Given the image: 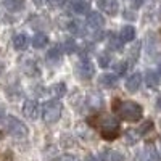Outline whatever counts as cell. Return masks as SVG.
<instances>
[{"label":"cell","mask_w":161,"mask_h":161,"mask_svg":"<svg viewBox=\"0 0 161 161\" xmlns=\"http://www.w3.org/2000/svg\"><path fill=\"white\" fill-rule=\"evenodd\" d=\"M61 60V50L60 47H53L47 53V63H58Z\"/></svg>","instance_id":"19"},{"label":"cell","mask_w":161,"mask_h":161,"mask_svg":"<svg viewBox=\"0 0 161 161\" xmlns=\"http://www.w3.org/2000/svg\"><path fill=\"white\" fill-rule=\"evenodd\" d=\"M116 113L121 119L124 121H130V123H136V121L142 119L143 116V108L132 100H126V102H118L116 106Z\"/></svg>","instance_id":"2"},{"label":"cell","mask_w":161,"mask_h":161,"mask_svg":"<svg viewBox=\"0 0 161 161\" xmlns=\"http://www.w3.org/2000/svg\"><path fill=\"white\" fill-rule=\"evenodd\" d=\"M3 119H5V108L3 105H0V124L3 123Z\"/></svg>","instance_id":"30"},{"label":"cell","mask_w":161,"mask_h":161,"mask_svg":"<svg viewBox=\"0 0 161 161\" xmlns=\"http://www.w3.org/2000/svg\"><path fill=\"white\" fill-rule=\"evenodd\" d=\"M143 2H145V0H132V5L136 7V8H139V7L143 5Z\"/></svg>","instance_id":"32"},{"label":"cell","mask_w":161,"mask_h":161,"mask_svg":"<svg viewBox=\"0 0 161 161\" xmlns=\"http://www.w3.org/2000/svg\"><path fill=\"white\" fill-rule=\"evenodd\" d=\"M89 7H90V3L89 2H82V0H73V3H71V10L74 13H79V15L87 13Z\"/></svg>","instance_id":"16"},{"label":"cell","mask_w":161,"mask_h":161,"mask_svg":"<svg viewBox=\"0 0 161 161\" xmlns=\"http://www.w3.org/2000/svg\"><path fill=\"white\" fill-rule=\"evenodd\" d=\"M137 161H161V156L153 145H147L137 155Z\"/></svg>","instance_id":"5"},{"label":"cell","mask_w":161,"mask_h":161,"mask_svg":"<svg viewBox=\"0 0 161 161\" xmlns=\"http://www.w3.org/2000/svg\"><path fill=\"white\" fill-rule=\"evenodd\" d=\"M139 139H140V134H139V130L129 129V130L126 132V140H127V143H136Z\"/></svg>","instance_id":"24"},{"label":"cell","mask_w":161,"mask_h":161,"mask_svg":"<svg viewBox=\"0 0 161 161\" xmlns=\"http://www.w3.org/2000/svg\"><path fill=\"white\" fill-rule=\"evenodd\" d=\"M114 71H116L118 76H119V74H124V73L127 71V63H126V61H119V63H116V64H114Z\"/></svg>","instance_id":"26"},{"label":"cell","mask_w":161,"mask_h":161,"mask_svg":"<svg viewBox=\"0 0 161 161\" xmlns=\"http://www.w3.org/2000/svg\"><path fill=\"white\" fill-rule=\"evenodd\" d=\"M119 39L123 40V42H130V40L136 39V29H134L132 26H124V28L121 29Z\"/></svg>","instance_id":"15"},{"label":"cell","mask_w":161,"mask_h":161,"mask_svg":"<svg viewBox=\"0 0 161 161\" xmlns=\"http://www.w3.org/2000/svg\"><path fill=\"white\" fill-rule=\"evenodd\" d=\"M69 31H71L74 36H82V34H84V26H82V23H80V21L74 19V21L69 23Z\"/></svg>","instance_id":"22"},{"label":"cell","mask_w":161,"mask_h":161,"mask_svg":"<svg viewBox=\"0 0 161 161\" xmlns=\"http://www.w3.org/2000/svg\"><path fill=\"white\" fill-rule=\"evenodd\" d=\"M23 114L28 119L36 121L37 116H39V103H37V100H26L24 105H23Z\"/></svg>","instance_id":"7"},{"label":"cell","mask_w":161,"mask_h":161,"mask_svg":"<svg viewBox=\"0 0 161 161\" xmlns=\"http://www.w3.org/2000/svg\"><path fill=\"white\" fill-rule=\"evenodd\" d=\"M47 44H48V37H47L44 32H37V34L32 37V45H34V48H44Z\"/></svg>","instance_id":"17"},{"label":"cell","mask_w":161,"mask_h":161,"mask_svg":"<svg viewBox=\"0 0 161 161\" xmlns=\"http://www.w3.org/2000/svg\"><path fill=\"white\" fill-rule=\"evenodd\" d=\"M121 47H123V40L118 39L114 34L110 36V39H108V48H111V50H121Z\"/></svg>","instance_id":"23"},{"label":"cell","mask_w":161,"mask_h":161,"mask_svg":"<svg viewBox=\"0 0 161 161\" xmlns=\"http://www.w3.org/2000/svg\"><path fill=\"white\" fill-rule=\"evenodd\" d=\"M110 161H124L123 155L118 153V152H110Z\"/></svg>","instance_id":"28"},{"label":"cell","mask_w":161,"mask_h":161,"mask_svg":"<svg viewBox=\"0 0 161 161\" xmlns=\"http://www.w3.org/2000/svg\"><path fill=\"white\" fill-rule=\"evenodd\" d=\"M61 113H63V105L58 100H48L42 106V118L48 124L57 123L61 118Z\"/></svg>","instance_id":"3"},{"label":"cell","mask_w":161,"mask_h":161,"mask_svg":"<svg viewBox=\"0 0 161 161\" xmlns=\"http://www.w3.org/2000/svg\"><path fill=\"white\" fill-rule=\"evenodd\" d=\"M86 105H87L89 110H100L102 106H103V97H102V93L90 92L89 95H87V98H86Z\"/></svg>","instance_id":"8"},{"label":"cell","mask_w":161,"mask_h":161,"mask_svg":"<svg viewBox=\"0 0 161 161\" xmlns=\"http://www.w3.org/2000/svg\"><path fill=\"white\" fill-rule=\"evenodd\" d=\"M158 73H159V74H161V64H159V66H158Z\"/></svg>","instance_id":"34"},{"label":"cell","mask_w":161,"mask_h":161,"mask_svg":"<svg viewBox=\"0 0 161 161\" xmlns=\"http://www.w3.org/2000/svg\"><path fill=\"white\" fill-rule=\"evenodd\" d=\"M7 129H8V132H10V136L16 137V139H24V137H28V134H29L28 126H26L23 121L16 119L15 116H10V118H8Z\"/></svg>","instance_id":"4"},{"label":"cell","mask_w":161,"mask_h":161,"mask_svg":"<svg viewBox=\"0 0 161 161\" xmlns=\"http://www.w3.org/2000/svg\"><path fill=\"white\" fill-rule=\"evenodd\" d=\"M23 73H24L26 76H31V77L39 76L37 63H36V61H32V60H26V61L23 63Z\"/></svg>","instance_id":"13"},{"label":"cell","mask_w":161,"mask_h":161,"mask_svg":"<svg viewBox=\"0 0 161 161\" xmlns=\"http://www.w3.org/2000/svg\"><path fill=\"white\" fill-rule=\"evenodd\" d=\"M98 63L102 68H108L110 63H111V55L110 53H100L98 55Z\"/></svg>","instance_id":"25"},{"label":"cell","mask_w":161,"mask_h":161,"mask_svg":"<svg viewBox=\"0 0 161 161\" xmlns=\"http://www.w3.org/2000/svg\"><path fill=\"white\" fill-rule=\"evenodd\" d=\"M145 82H147V86H148V87H156L159 84V77H158V74L155 71H147Z\"/></svg>","instance_id":"21"},{"label":"cell","mask_w":161,"mask_h":161,"mask_svg":"<svg viewBox=\"0 0 161 161\" xmlns=\"http://www.w3.org/2000/svg\"><path fill=\"white\" fill-rule=\"evenodd\" d=\"M87 24H89V28H92V29H102L105 26V18L100 15L98 11H90L87 15Z\"/></svg>","instance_id":"10"},{"label":"cell","mask_w":161,"mask_h":161,"mask_svg":"<svg viewBox=\"0 0 161 161\" xmlns=\"http://www.w3.org/2000/svg\"><path fill=\"white\" fill-rule=\"evenodd\" d=\"M63 47H64V52H68V53H73L76 50V44H74V40H71V39L66 40Z\"/></svg>","instance_id":"27"},{"label":"cell","mask_w":161,"mask_h":161,"mask_svg":"<svg viewBox=\"0 0 161 161\" xmlns=\"http://www.w3.org/2000/svg\"><path fill=\"white\" fill-rule=\"evenodd\" d=\"M93 71L95 69H93V64L90 63V60L82 57V60H80L79 64H77V74L82 79H89V77L93 76Z\"/></svg>","instance_id":"6"},{"label":"cell","mask_w":161,"mask_h":161,"mask_svg":"<svg viewBox=\"0 0 161 161\" xmlns=\"http://www.w3.org/2000/svg\"><path fill=\"white\" fill-rule=\"evenodd\" d=\"M156 106L161 110V95H159V97H158V100H156Z\"/></svg>","instance_id":"33"},{"label":"cell","mask_w":161,"mask_h":161,"mask_svg":"<svg viewBox=\"0 0 161 161\" xmlns=\"http://www.w3.org/2000/svg\"><path fill=\"white\" fill-rule=\"evenodd\" d=\"M63 161H80V159L76 158V156H73V155H66V156L63 158Z\"/></svg>","instance_id":"31"},{"label":"cell","mask_w":161,"mask_h":161,"mask_svg":"<svg viewBox=\"0 0 161 161\" xmlns=\"http://www.w3.org/2000/svg\"><path fill=\"white\" fill-rule=\"evenodd\" d=\"M3 5L8 11H19L24 7V0H3Z\"/></svg>","instance_id":"18"},{"label":"cell","mask_w":161,"mask_h":161,"mask_svg":"<svg viewBox=\"0 0 161 161\" xmlns=\"http://www.w3.org/2000/svg\"><path fill=\"white\" fill-rule=\"evenodd\" d=\"M64 2H66V0H48V3L52 7H63Z\"/></svg>","instance_id":"29"},{"label":"cell","mask_w":161,"mask_h":161,"mask_svg":"<svg viewBox=\"0 0 161 161\" xmlns=\"http://www.w3.org/2000/svg\"><path fill=\"white\" fill-rule=\"evenodd\" d=\"M140 84H142V74L140 73H134L132 76H129L126 79V89L129 92H137Z\"/></svg>","instance_id":"11"},{"label":"cell","mask_w":161,"mask_h":161,"mask_svg":"<svg viewBox=\"0 0 161 161\" xmlns=\"http://www.w3.org/2000/svg\"><path fill=\"white\" fill-rule=\"evenodd\" d=\"M2 137H3V134H2V132H0V139H2Z\"/></svg>","instance_id":"35"},{"label":"cell","mask_w":161,"mask_h":161,"mask_svg":"<svg viewBox=\"0 0 161 161\" xmlns=\"http://www.w3.org/2000/svg\"><path fill=\"white\" fill-rule=\"evenodd\" d=\"M89 123L95 126L105 139H116L119 136V123L116 118L110 114H100L97 118H90Z\"/></svg>","instance_id":"1"},{"label":"cell","mask_w":161,"mask_h":161,"mask_svg":"<svg viewBox=\"0 0 161 161\" xmlns=\"http://www.w3.org/2000/svg\"><path fill=\"white\" fill-rule=\"evenodd\" d=\"M29 45V39L26 34H16L15 37H13V47H15L18 52H23L26 50Z\"/></svg>","instance_id":"12"},{"label":"cell","mask_w":161,"mask_h":161,"mask_svg":"<svg viewBox=\"0 0 161 161\" xmlns=\"http://www.w3.org/2000/svg\"><path fill=\"white\" fill-rule=\"evenodd\" d=\"M98 82H100V86H103V87H106V89L116 87V84H118V76H116V74H102Z\"/></svg>","instance_id":"14"},{"label":"cell","mask_w":161,"mask_h":161,"mask_svg":"<svg viewBox=\"0 0 161 161\" xmlns=\"http://www.w3.org/2000/svg\"><path fill=\"white\" fill-rule=\"evenodd\" d=\"M98 7L103 13H106V15H111L114 16L118 10H119V3L118 0H98Z\"/></svg>","instance_id":"9"},{"label":"cell","mask_w":161,"mask_h":161,"mask_svg":"<svg viewBox=\"0 0 161 161\" xmlns=\"http://www.w3.org/2000/svg\"><path fill=\"white\" fill-rule=\"evenodd\" d=\"M82 2H89V0H82Z\"/></svg>","instance_id":"36"},{"label":"cell","mask_w":161,"mask_h":161,"mask_svg":"<svg viewBox=\"0 0 161 161\" xmlns=\"http://www.w3.org/2000/svg\"><path fill=\"white\" fill-rule=\"evenodd\" d=\"M50 93H52L55 98H61L64 93H66V84L58 82V84H55V86H52V87H50Z\"/></svg>","instance_id":"20"}]
</instances>
